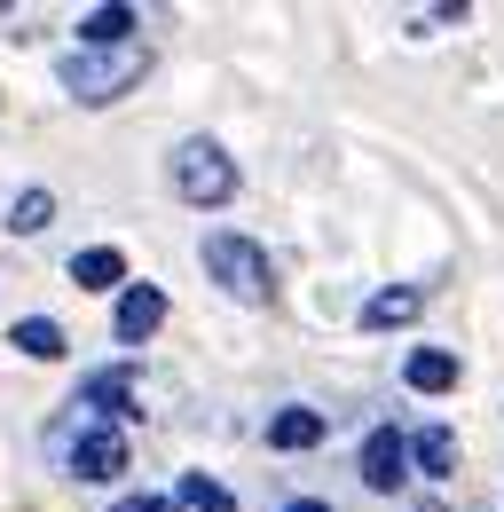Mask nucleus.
Listing matches in <instances>:
<instances>
[{"mask_svg":"<svg viewBox=\"0 0 504 512\" xmlns=\"http://www.w3.org/2000/svg\"><path fill=\"white\" fill-rule=\"evenodd\" d=\"M16 347L40 355V363H56V355H63V323L56 316H24V323H16Z\"/></svg>","mask_w":504,"mask_h":512,"instance_id":"15","label":"nucleus"},{"mask_svg":"<svg viewBox=\"0 0 504 512\" xmlns=\"http://www.w3.org/2000/svg\"><path fill=\"white\" fill-rule=\"evenodd\" d=\"M87 48H126V32H134V8H87Z\"/></svg>","mask_w":504,"mask_h":512,"instance_id":"14","label":"nucleus"},{"mask_svg":"<svg viewBox=\"0 0 504 512\" xmlns=\"http://www.w3.org/2000/svg\"><path fill=\"white\" fill-rule=\"evenodd\" d=\"M284 512H331V505H323V497H292Z\"/></svg>","mask_w":504,"mask_h":512,"instance_id":"18","label":"nucleus"},{"mask_svg":"<svg viewBox=\"0 0 504 512\" xmlns=\"http://www.w3.org/2000/svg\"><path fill=\"white\" fill-rule=\"evenodd\" d=\"M418 308H426V292H418V284H394V292L363 300V331H394V323H410Z\"/></svg>","mask_w":504,"mask_h":512,"instance_id":"8","label":"nucleus"},{"mask_svg":"<svg viewBox=\"0 0 504 512\" xmlns=\"http://www.w3.org/2000/svg\"><path fill=\"white\" fill-rule=\"evenodd\" d=\"M71 473H79V481H119L126 473V434L119 426H87V434L71 442Z\"/></svg>","mask_w":504,"mask_h":512,"instance_id":"4","label":"nucleus"},{"mask_svg":"<svg viewBox=\"0 0 504 512\" xmlns=\"http://www.w3.org/2000/svg\"><path fill=\"white\" fill-rule=\"evenodd\" d=\"M111 512H174V497H126V505H111Z\"/></svg>","mask_w":504,"mask_h":512,"instance_id":"17","label":"nucleus"},{"mask_svg":"<svg viewBox=\"0 0 504 512\" xmlns=\"http://www.w3.org/2000/svg\"><path fill=\"white\" fill-rule=\"evenodd\" d=\"M402 442H410V457H418V473H457V434H449V426H418V434H402Z\"/></svg>","mask_w":504,"mask_h":512,"instance_id":"9","label":"nucleus"},{"mask_svg":"<svg viewBox=\"0 0 504 512\" xmlns=\"http://www.w3.org/2000/svg\"><path fill=\"white\" fill-rule=\"evenodd\" d=\"M205 276H213L229 300H245V308H260V300L276 292V276H268V253H260L252 237H237V229H213V237H205Z\"/></svg>","mask_w":504,"mask_h":512,"instance_id":"2","label":"nucleus"},{"mask_svg":"<svg viewBox=\"0 0 504 512\" xmlns=\"http://www.w3.org/2000/svg\"><path fill=\"white\" fill-rule=\"evenodd\" d=\"M323 442V410H276L268 418V449H315Z\"/></svg>","mask_w":504,"mask_h":512,"instance_id":"10","label":"nucleus"},{"mask_svg":"<svg viewBox=\"0 0 504 512\" xmlns=\"http://www.w3.org/2000/svg\"><path fill=\"white\" fill-rule=\"evenodd\" d=\"M174 190L189 197V205H229L237 197V158L213 142V134H189V142H174Z\"/></svg>","mask_w":504,"mask_h":512,"instance_id":"3","label":"nucleus"},{"mask_svg":"<svg viewBox=\"0 0 504 512\" xmlns=\"http://www.w3.org/2000/svg\"><path fill=\"white\" fill-rule=\"evenodd\" d=\"M48 221H56V197L48 190H16V205H8V229H16V237H40Z\"/></svg>","mask_w":504,"mask_h":512,"instance_id":"13","label":"nucleus"},{"mask_svg":"<svg viewBox=\"0 0 504 512\" xmlns=\"http://www.w3.org/2000/svg\"><path fill=\"white\" fill-rule=\"evenodd\" d=\"M166 323V292L158 284H119V347H142Z\"/></svg>","mask_w":504,"mask_h":512,"instance_id":"6","label":"nucleus"},{"mask_svg":"<svg viewBox=\"0 0 504 512\" xmlns=\"http://www.w3.org/2000/svg\"><path fill=\"white\" fill-rule=\"evenodd\" d=\"M402 473H410V442H402L394 426H378L371 442H363V489L394 497V489H402Z\"/></svg>","mask_w":504,"mask_h":512,"instance_id":"5","label":"nucleus"},{"mask_svg":"<svg viewBox=\"0 0 504 512\" xmlns=\"http://www.w3.org/2000/svg\"><path fill=\"white\" fill-rule=\"evenodd\" d=\"M402 379L418 386V394H449V386H457V355H441V347H418V355L402 363Z\"/></svg>","mask_w":504,"mask_h":512,"instance_id":"11","label":"nucleus"},{"mask_svg":"<svg viewBox=\"0 0 504 512\" xmlns=\"http://www.w3.org/2000/svg\"><path fill=\"white\" fill-rule=\"evenodd\" d=\"M174 505H189V512H237V497H229L221 481H205V473H182V489H174Z\"/></svg>","mask_w":504,"mask_h":512,"instance_id":"16","label":"nucleus"},{"mask_svg":"<svg viewBox=\"0 0 504 512\" xmlns=\"http://www.w3.org/2000/svg\"><path fill=\"white\" fill-rule=\"evenodd\" d=\"M150 79V48H79V56H63V95L71 103H87V111H103V103H119L126 87H142Z\"/></svg>","mask_w":504,"mask_h":512,"instance_id":"1","label":"nucleus"},{"mask_svg":"<svg viewBox=\"0 0 504 512\" xmlns=\"http://www.w3.org/2000/svg\"><path fill=\"white\" fill-rule=\"evenodd\" d=\"M71 410H134V371H126V363H119V371H95Z\"/></svg>","mask_w":504,"mask_h":512,"instance_id":"12","label":"nucleus"},{"mask_svg":"<svg viewBox=\"0 0 504 512\" xmlns=\"http://www.w3.org/2000/svg\"><path fill=\"white\" fill-rule=\"evenodd\" d=\"M71 284H79V292H119V284H126V253H119V245H87V253H71Z\"/></svg>","mask_w":504,"mask_h":512,"instance_id":"7","label":"nucleus"}]
</instances>
